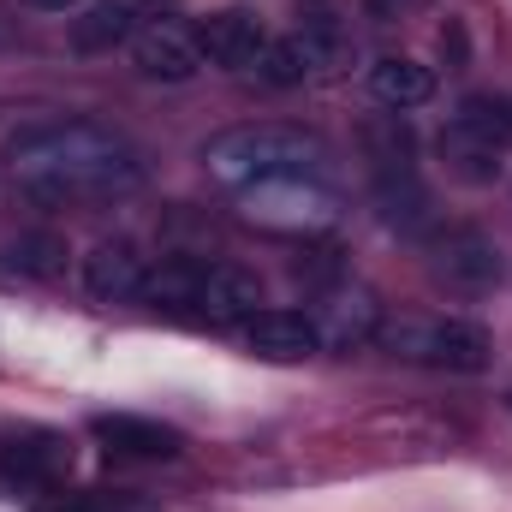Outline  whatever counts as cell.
<instances>
[{"label": "cell", "mask_w": 512, "mask_h": 512, "mask_svg": "<svg viewBox=\"0 0 512 512\" xmlns=\"http://www.w3.org/2000/svg\"><path fill=\"white\" fill-rule=\"evenodd\" d=\"M245 346L268 364H298V358H316L322 352V334L310 322V310H286V304H262L251 322H245Z\"/></svg>", "instance_id": "4fadbf2b"}, {"label": "cell", "mask_w": 512, "mask_h": 512, "mask_svg": "<svg viewBox=\"0 0 512 512\" xmlns=\"http://www.w3.org/2000/svg\"><path fill=\"white\" fill-rule=\"evenodd\" d=\"M42 512H96L90 501H78V495H66V501H48Z\"/></svg>", "instance_id": "ffe728a7"}, {"label": "cell", "mask_w": 512, "mask_h": 512, "mask_svg": "<svg viewBox=\"0 0 512 512\" xmlns=\"http://www.w3.org/2000/svg\"><path fill=\"white\" fill-rule=\"evenodd\" d=\"M24 6H36V12H72V6H84V0H24Z\"/></svg>", "instance_id": "44dd1931"}, {"label": "cell", "mask_w": 512, "mask_h": 512, "mask_svg": "<svg viewBox=\"0 0 512 512\" xmlns=\"http://www.w3.org/2000/svg\"><path fill=\"white\" fill-rule=\"evenodd\" d=\"M310 322H316L322 346H364V340H376V328H382V304H376L370 286L328 280V286L316 292V304H310Z\"/></svg>", "instance_id": "ba28073f"}, {"label": "cell", "mask_w": 512, "mask_h": 512, "mask_svg": "<svg viewBox=\"0 0 512 512\" xmlns=\"http://www.w3.org/2000/svg\"><path fill=\"white\" fill-rule=\"evenodd\" d=\"M453 126H465L471 137H483L489 149H512V96H495V90H477V96H465L459 102V114H453Z\"/></svg>", "instance_id": "e0dca14e"}, {"label": "cell", "mask_w": 512, "mask_h": 512, "mask_svg": "<svg viewBox=\"0 0 512 512\" xmlns=\"http://www.w3.org/2000/svg\"><path fill=\"white\" fill-rule=\"evenodd\" d=\"M78 447L66 429H48V423H24V417H6L0 423V477L6 483H24V489H48L72 471Z\"/></svg>", "instance_id": "5b68a950"}, {"label": "cell", "mask_w": 512, "mask_h": 512, "mask_svg": "<svg viewBox=\"0 0 512 512\" xmlns=\"http://www.w3.org/2000/svg\"><path fill=\"white\" fill-rule=\"evenodd\" d=\"M137 304L149 310H179L215 328H245L262 310V280L239 262H215V256H155L143 274Z\"/></svg>", "instance_id": "3957f363"}, {"label": "cell", "mask_w": 512, "mask_h": 512, "mask_svg": "<svg viewBox=\"0 0 512 512\" xmlns=\"http://www.w3.org/2000/svg\"><path fill=\"white\" fill-rule=\"evenodd\" d=\"M322 72H334L298 30L292 36H274L268 48H262V60H256V78L268 84V90H298V84H316Z\"/></svg>", "instance_id": "9a60e30c"}, {"label": "cell", "mask_w": 512, "mask_h": 512, "mask_svg": "<svg viewBox=\"0 0 512 512\" xmlns=\"http://www.w3.org/2000/svg\"><path fill=\"white\" fill-rule=\"evenodd\" d=\"M435 274L447 286L483 292L501 280V245L483 227H447V233H435Z\"/></svg>", "instance_id": "7c38bea8"}, {"label": "cell", "mask_w": 512, "mask_h": 512, "mask_svg": "<svg viewBox=\"0 0 512 512\" xmlns=\"http://www.w3.org/2000/svg\"><path fill=\"white\" fill-rule=\"evenodd\" d=\"M364 84H370V96H376L382 108H393V114H411V108H423V102L435 96V72H429L423 60H411V54H382V60H370Z\"/></svg>", "instance_id": "5bb4252c"}, {"label": "cell", "mask_w": 512, "mask_h": 512, "mask_svg": "<svg viewBox=\"0 0 512 512\" xmlns=\"http://www.w3.org/2000/svg\"><path fill=\"white\" fill-rule=\"evenodd\" d=\"M6 167H12L18 191L42 209L114 203V197H131L149 179L143 149L126 131L102 126V120H78V114L18 126L6 137Z\"/></svg>", "instance_id": "6da1fadb"}, {"label": "cell", "mask_w": 512, "mask_h": 512, "mask_svg": "<svg viewBox=\"0 0 512 512\" xmlns=\"http://www.w3.org/2000/svg\"><path fill=\"white\" fill-rule=\"evenodd\" d=\"M6 262H12L18 274H30V280H48V274L66 268V239H60V233H18V239L6 245Z\"/></svg>", "instance_id": "ac0fdd59"}, {"label": "cell", "mask_w": 512, "mask_h": 512, "mask_svg": "<svg viewBox=\"0 0 512 512\" xmlns=\"http://www.w3.org/2000/svg\"><path fill=\"white\" fill-rule=\"evenodd\" d=\"M90 435L114 453V459H137V465H161L185 453V435L161 417H137V411H102L90 417Z\"/></svg>", "instance_id": "30bf717a"}, {"label": "cell", "mask_w": 512, "mask_h": 512, "mask_svg": "<svg viewBox=\"0 0 512 512\" xmlns=\"http://www.w3.org/2000/svg\"><path fill=\"white\" fill-rule=\"evenodd\" d=\"M155 18H167V0H90L72 18V48L78 54H108L120 42H137Z\"/></svg>", "instance_id": "9c48e42d"}, {"label": "cell", "mask_w": 512, "mask_h": 512, "mask_svg": "<svg viewBox=\"0 0 512 512\" xmlns=\"http://www.w3.org/2000/svg\"><path fill=\"white\" fill-rule=\"evenodd\" d=\"M131 66H137V78H149V84H191L209 60H203L197 24L155 18V24L131 42Z\"/></svg>", "instance_id": "8992f818"}, {"label": "cell", "mask_w": 512, "mask_h": 512, "mask_svg": "<svg viewBox=\"0 0 512 512\" xmlns=\"http://www.w3.org/2000/svg\"><path fill=\"white\" fill-rule=\"evenodd\" d=\"M203 167L209 179L233 185V191H268V185H316L334 173V149L304 126H280V120H251V126H227L203 143Z\"/></svg>", "instance_id": "7a4b0ae2"}, {"label": "cell", "mask_w": 512, "mask_h": 512, "mask_svg": "<svg viewBox=\"0 0 512 512\" xmlns=\"http://www.w3.org/2000/svg\"><path fill=\"white\" fill-rule=\"evenodd\" d=\"M441 161H447V173L453 179H465V185H495L501 179V149H489L483 137H471L465 126H441Z\"/></svg>", "instance_id": "2e32d148"}, {"label": "cell", "mask_w": 512, "mask_h": 512, "mask_svg": "<svg viewBox=\"0 0 512 512\" xmlns=\"http://www.w3.org/2000/svg\"><path fill=\"white\" fill-rule=\"evenodd\" d=\"M370 24H405V18H423L435 0H358Z\"/></svg>", "instance_id": "d6986e66"}, {"label": "cell", "mask_w": 512, "mask_h": 512, "mask_svg": "<svg viewBox=\"0 0 512 512\" xmlns=\"http://www.w3.org/2000/svg\"><path fill=\"white\" fill-rule=\"evenodd\" d=\"M197 42H203V60L221 66V72H256L262 48L274 42L262 12L256 6H221L209 18H197Z\"/></svg>", "instance_id": "52a82bcc"}, {"label": "cell", "mask_w": 512, "mask_h": 512, "mask_svg": "<svg viewBox=\"0 0 512 512\" xmlns=\"http://www.w3.org/2000/svg\"><path fill=\"white\" fill-rule=\"evenodd\" d=\"M149 262L155 256H143L131 239H96L84 251V262H78V274H84V292L90 298H102V304H137Z\"/></svg>", "instance_id": "8fae6325"}, {"label": "cell", "mask_w": 512, "mask_h": 512, "mask_svg": "<svg viewBox=\"0 0 512 512\" xmlns=\"http://www.w3.org/2000/svg\"><path fill=\"white\" fill-rule=\"evenodd\" d=\"M376 346H387L405 364H429V370H453V376H477L489 370V334L465 316H399L376 328Z\"/></svg>", "instance_id": "277c9868"}]
</instances>
